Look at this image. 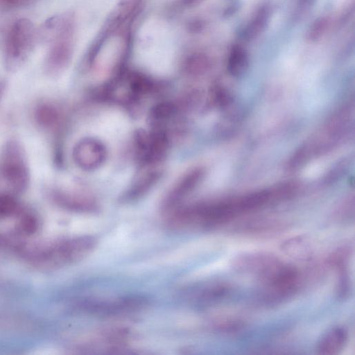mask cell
<instances>
[{
  "instance_id": "7",
  "label": "cell",
  "mask_w": 355,
  "mask_h": 355,
  "mask_svg": "<svg viewBox=\"0 0 355 355\" xmlns=\"http://www.w3.org/2000/svg\"><path fill=\"white\" fill-rule=\"evenodd\" d=\"M205 175V170L196 167L187 171L175 184L164 199L162 209L169 214L198 186Z\"/></svg>"
},
{
  "instance_id": "5",
  "label": "cell",
  "mask_w": 355,
  "mask_h": 355,
  "mask_svg": "<svg viewBox=\"0 0 355 355\" xmlns=\"http://www.w3.org/2000/svg\"><path fill=\"white\" fill-rule=\"evenodd\" d=\"M74 24L64 30L51 44L44 60V73L49 76L61 73L69 64L73 51Z\"/></svg>"
},
{
  "instance_id": "23",
  "label": "cell",
  "mask_w": 355,
  "mask_h": 355,
  "mask_svg": "<svg viewBox=\"0 0 355 355\" xmlns=\"http://www.w3.org/2000/svg\"><path fill=\"white\" fill-rule=\"evenodd\" d=\"M315 0H296L293 17L295 20H301L311 10Z\"/></svg>"
},
{
  "instance_id": "17",
  "label": "cell",
  "mask_w": 355,
  "mask_h": 355,
  "mask_svg": "<svg viewBox=\"0 0 355 355\" xmlns=\"http://www.w3.org/2000/svg\"><path fill=\"white\" fill-rule=\"evenodd\" d=\"M249 67V56L246 50L240 45L232 47L227 60V70L230 75L239 77L243 75Z\"/></svg>"
},
{
  "instance_id": "25",
  "label": "cell",
  "mask_w": 355,
  "mask_h": 355,
  "mask_svg": "<svg viewBox=\"0 0 355 355\" xmlns=\"http://www.w3.org/2000/svg\"><path fill=\"white\" fill-rule=\"evenodd\" d=\"M34 0H0V3L10 8H18L31 4Z\"/></svg>"
},
{
  "instance_id": "15",
  "label": "cell",
  "mask_w": 355,
  "mask_h": 355,
  "mask_svg": "<svg viewBox=\"0 0 355 355\" xmlns=\"http://www.w3.org/2000/svg\"><path fill=\"white\" fill-rule=\"evenodd\" d=\"M34 119L41 128L51 130L58 125L60 114L59 110L54 104L42 102L36 106L34 111Z\"/></svg>"
},
{
  "instance_id": "8",
  "label": "cell",
  "mask_w": 355,
  "mask_h": 355,
  "mask_svg": "<svg viewBox=\"0 0 355 355\" xmlns=\"http://www.w3.org/2000/svg\"><path fill=\"white\" fill-rule=\"evenodd\" d=\"M148 302L141 297H128L107 301L89 302L84 304L91 313L101 315H116L135 312L142 309Z\"/></svg>"
},
{
  "instance_id": "16",
  "label": "cell",
  "mask_w": 355,
  "mask_h": 355,
  "mask_svg": "<svg viewBox=\"0 0 355 355\" xmlns=\"http://www.w3.org/2000/svg\"><path fill=\"white\" fill-rule=\"evenodd\" d=\"M282 249L288 256L297 260H309L313 254L310 243L302 236H295L286 240L282 244Z\"/></svg>"
},
{
  "instance_id": "20",
  "label": "cell",
  "mask_w": 355,
  "mask_h": 355,
  "mask_svg": "<svg viewBox=\"0 0 355 355\" xmlns=\"http://www.w3.org/2000/svg\"><path fill=\"white\" fill-rule=\"evenodd\" d=\"M17 218L18 220L16 230L20 234L28 236L37 230L40 220L34 212L23 208Z\"/></svg>"
},
{
  "instance_id": "13",
  "label": "cell",
  "mask_w": 355,
  "mask_h": 355,
  "mask_svg": "<svg viewBox=\"0 0 355 355\" xmlns=\"http://www.w3.org/2000/svg\"><path fill=\"white\" fill-rule=\"evenodd\" d=\"M73 22H74L73 17L69 12L53 15L42 24L37 33V37L44 42L51 44Z\"/></svg>"
},
{
  "instance_id": "19",
  "label": "cell",
  "mask_w": 355,
  "mask_h": 355,
  "mask_svg": "<svg viewBox=\"0 0 355 355\" xmlns=\"http://www.w3.org/2000/svg\"><path fill=\"white\" fill-rule=\"evenodd\" d=\"M209 57L202 53H196L189 56L184 63L186 72L191 76H200L206 73L210 67Z\"/></svg>"
},
{
  "instance_id": "6",
  "label": "cell",
  "mask_w": 355,
  "mask_h": 355,
  "mask_svg": "<svg viewBox=\"0 0 355 355\" xmlns=\"http://www.w3.org/2000/svg\"><path fill=\"white\" fill-rule=\"evenodd\" d=\"M72 156L76 164L82 170L93 171L100 167L107 157L104 144L94 138H84L74 146Z\"/></svg>"
},
{
  "instance_id": "11",
  "label": "cell",
  "mask_w": 355,
  "mask_h": 355,
  "mask_svg": "<svg viewBox=\"0 0 355 355\" xmlns=\"http://www.w3.org/2000/svg\"><path fill=\"white\" fill-rule=\"evenodd\" d=\"M285 228L286 225L279 220L261 218L243 222L235 232L243 236L263 237L277 234Z\"/></svg>"
},
{
  "instance_id": "10",
  "label": "cell",
  "mask_w": 355,
  "mask_h": 355,
  "mask_svg": "<svg viewBox=\"0 0 355 355\" xmlns=\"http://www.w3.org/2000/svg\"><path fill=\"white\" fill-rule=\"evenodd\" d=\"M49 196L55 205L68 211L91 213L98 210V205L94 200L61 189H51Z\"/></svg>"
},
{
  "instance_id": "21",
  "label": "cell",
  "mask_w": 355,
  "mask_h": 355,
  "mask_svg": "<svg viewBox=\"0 0 355 355\" xmlns=\"http://www.w3.org/2000/svg\"><path fill=\"white\" fill-rule=\"evenodd\" d=\"M23 207L11 194L0 193V220L17 217Z\"/></svg>"
},
{
  "instance_id": "9",
  "label": "cell",
  "mask_w": 355,
  "mask_h": 355,
  "mask_svg": "<svg viewBox=\"0 0 355 355\" xmlns=\"http://www.w3.org/2000/svg\"><path fill=\"white\" fill-rule=\"evenodd\" d=\"M278 259V257L267 252H249L234 257L232 266L239 272L259 277Z\"/></svg>"
},
{
  "instance_id": "18",
  "label": "cell",
  "mask_w": 355,
  "mask_h": 355,
  "mask_svg": "<svg viewBox=\"0 0 355 355\" xmlns=\"http://www.w3.org/2000/svg\"><path fill=\"white\" fill-rule=\"evenodd\" d=\"M159 173L157 171L150 172L146 175L143 176L131 189L125 196L123 200L131 201L136 200L144 195L159 179Z\"/></svg>"
},
{
  "instance_id": "3",
  "label": "cell",
  "mask_w": 355,
  "mask_h": 355,
  "mask_svg": "<svg viewBox=\"0 0 355 355\" xmlns=\"http://www.w3.org/2000/svg\"><path fill=\"white\" fill-rule=\"evenodd\" d=\"M301 278L300 272L295 267L279 259L258 279L263 288L264 300L277 303L296 293Z\"/></svg>"
},
{
  "instance_id": "26",
  "label": "cell",
  "mask_w": 355,
  "mask_h": 355,
  "mask_svg": "<svg viewBox=\"0 0 355 355\" xmlns=\"http://www.w3.org/2000/svg\"><path fill=\"white\" fill-rule=\"evenodd\" d=\"M8 87V83L6 80H0V101L2 99L6 89Z\"/></svg>"
},
{
  "instance_id": "4",
  "label": "cell",
  "mask_w": 355,
  "mask_h": 355,
  "mask_svg": "<svg viewBox=\"0 0 355 355\" xmlns=\"http://www.w3.org/2000/svg\"><path fill=\"white\" fill-rule=\"evenodd\" d=\"M1 172L12 193L26 191L31 178L27 157L21 143L15 138L8 139L3 147Z\"/></svg>"
},
{
  "instance_id": "1",
  "label": "cell",
  "mask_w": 355,
  "mask_h": 355,
  "mask_svg": "<svg viewBox=\"0 0 355 355\" xmlns=\"http://www.w3.org/2000/svg\"><path fill=\"white\" fill-rule=\"evenodd\" d=\"M97 243L93 236L84 235L21 243L15 249L21 258L32 266L49 270L81 261L95 250Z\"/></svg>"
},
{
  "instance_id": "22",
  "label": "cell",
  "mask_w": 355,
  "mask_h": 355,
  "mask_svg": "<svg viewBox=\"0 0 355 355\" xmlns=\"http://www.w3.org/2000/svg\"><path fill=\"white\" fill-rule=\"evenodd\" d=\"M330 24L329 17H320L315 19L309 27L306 39L309 42H315L320 40L327 32Z\"/></svg>"
},
{
  "instance_id": "14",
  "label": "cell",
  "mask_w": 355,
  "mask_h": 355,
  "mask_svg": "<svg viewBox=\"0 0 355 355\" xmlns=\"http://www.w3.org/2000/svg\"><path fill=\"white\" fill-rule=\"evenodd\" d=\"M271 16V10L264 5L259 8L247 24L243 31V36L247 40H252L259 36L266 28Z\"/></svg>"
},
{
  "instance_id": "24",
  "label": "cell",
  "mask_w": 355,
  "mask_h": 355,
  "mask_svg": "<svg viewBox=\"0 0 355 355\" xmlns=\"http://www.w3.org/2000/svg\"><path fill=\"white\" fill-rule=\"evenodd\" d=\"M215 101L220 106L227 105L231 101V96L225 89L221 87H216L214 92Z\"/></svg>"
},
{
  "instance_id": "2",
  "label": "cell",
  "mask_w": 355,
  "mask_h": 355,
  "mask_svg": "<svg viewBox=\"0 0 355 355\" xmlns=\"http://www.w3.org/2000/svg\"><path fill=\"white\" fill-rule=\"evenodd\" d=\"M37 31L32 21L17 19L9 29L4 45L3 65L9 72L19 70L31 55Z\"/></svg>"
},
{
  "instance_id": "12",
  "label": "cell",
  "mask_w": 355,
  "mask_h": 355,
  "mask_svg": "<svg viewBox=\"0 0 355 355\" xmlns=\"http://www.w3.org/2000/svg\"><path fill=\"white\" fill-rule=\"evenodd\" d=\"M348 339L347 329L336 326L324 333L318 342L317 352L322 355L338 354L345 347Z\"/></svg>"
}]
</instances>
